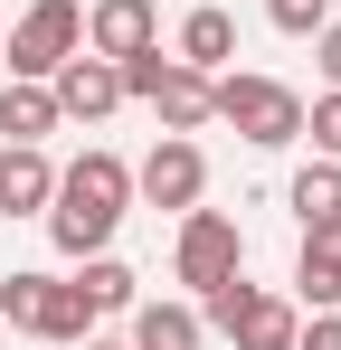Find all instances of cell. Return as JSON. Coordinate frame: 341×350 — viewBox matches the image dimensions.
Masks as SVG:
<instances>
[{
  "label": "cell",
  "instance_id": "obj_1",
  "mask_svg": "<svg viewBox=\"0 0 341 350\" xmlns=\"http://www.w3.org/2000/svg\"><path fill=\"white\" fill-rule=\"evenodd\" d=\"M123 208H133V171L114 161V152H86V161H66L48 189V237H57V256H105L114 228H123Z\"/></svg>",
  "mask_w": 341,
  "mask_h": 350
},
{
  "label": "cell",
  "instance_id": "obj_2",
  "mask_svg": "<svg viewBox=\"0 0 341 350\" xmlns=\"http://www.w3.org/2000/svg\"><path fill=\"white\" fill-rule=\"evenodd\" d=\"M209 123H237L256 152H284V142H303V95H294L284 76L218 66V76H209Z\"/></svg>",
  "mask_w": 341,
  "mask_h": 350
},
{
  "label": "cell",
  "instance_id": "obj_3",
  "mask_svg": "<svg viewBox=\"0 0 341 350\" xmlns=\"http://www.w3.org/2000/svg\"><path fill=\"white\" fill-rule=\"evenodd\" d=\"M199 332H227L237 350H294V332H303V303H294V293L247 284V275H227V284L199 293Z\"/></svg>",
  "mask_w": 341,
  "mask_h": 350
},
{
  "label": "cell",
  "instance_id": "obj_4",
  "mask_svg": "<svg viewBox=\"0 0 341 350\" xmlns=\"http://www.w3.org/2000/svg\"><path fill=\"white\" fill-rule=\"evenodd\" d=\"M114 76H123V95H142V105L162 114V133H199V123H209V76L162 57V38L133 48V57H114Z\"/></svg>",
  "mask_w": 341,
  "mask_h": 350
},
{
  "label": "cell",
  "instance_id": "obj_5",
  "mask_svg": "<svg viewBox=\"0 0 341 350\" xmlns=\"http://www.w3.org/2000/svg\"><path fill=\"white\" fill-rule=\"evenodd\" d=\"M76 48H86V10H76V0H29V10L0 29V57H10V76H38V85H48V76L76 57Z\"/></svg>",
  "mask_w": 341,
  "mask_h": 350
},
{
  "label": "cell",
  "instance_id": "obj_6",
  "mask_svg": "<svg viewBox=\"0 0 341 350\" xmlns=\"http://www.w3.org/2000/svg\"><path fill=\"white\" fill-rule=\"evenodd\" d=\"M170 275H180L190 293H209V284H227V275H247V237H237V218H227V208H180Z\"/></svg>",
  "mask_w": 341,
  "mask_h": 350
},
{
  "label": "cell",
  "instance_id": "obj_7",
  "mask_svg": "<svg viewBox=\"0 0 341 350\" xmlns=\"http://www.w3.org/2000/svg\"><path fill=\"white\" fill-rule=\"evenodd\" d=\"M199 189H209V161H199V142L190 133H162L152 152H142V171H133V199H152V208H199Z\"/></svg>",
  "mask_w": 341,
  "mask_h": 350
},
{
  "label": "cell",
  "instance_id": "obj_8",
  "mask_svg": "<svg viewBox=\"0 0 341 350\" xmlns=\"http://www.w3.org/2000/svg\"><path fill=\"white\" fill-rule=\"evenodd\" d=\"M48 95H57L66 123H105L114 105H123V76H114V57H86V48H76V57L48 76Z\"/></svg>",
  "mask_w": 341,
  "mask_h": 350
},
{
  "label": "cell",
  "instance_id": "obj_9",
  "mask_svg": "<svg viewBox=\"0 0 341 350\" xmlns=\"http://www.w3.org/2000/svg\"><path fill=\"white\" fill-rule=\"evenodd\" d=\"M162 38V10L152 0H95L86 10V57H133Z\"/></svg>",
  "mask_w": 341,
  "mask_h": 350
},
{
  "label": "cell",
  "instance_id": "obj_10",
  "mask_svg": "<svg viewBox=\"0 0 341 350\" xmlns=\"http://www.w3.org/2000/svg\"><path fill=\"white\" fill-rule=\"evenodd\" d=\"M294 303H303V312H341V218H332V228H303V256H294Z\"/></svg>",
  "mask_w": 341,
  "mask_h": 350
},
{
  "label": "cell",
  "instance_id": "obj_11",
  "mask_svg": "<svg viewBox=\"0 0 341 350\" xmlns=\"http://www.w3.org/2000/svg\"><path fill=\"white\" fill-rule=\"evenodd\" d=\"M48 189H57V171L38 142H0V218H38Z\"/></svg>",
  "mask_w": 341,
  "mask_h": 350
},
{
  "label": "cell",
  "instance_id": "obj_12",
  "mask_svg": "<svg viewBox=\"0 0 341 350\" xmlns=\"http://www.w3.org/2000/svg\"><path fill=\"white\" fill-rule=\"evenodd\" d=\"M170 57H180V66H199V76H218V66L237 57V19H227L218 0H199V10L180 19V38H170Z\"/></svg>",
  "mask_w": 341,
  "mask_h": 350
},
{
  "label": "cell",
  "instance_id": "obj_13",
  "mask_svg": "<svg viewBox=\"0 0 341 350\" xmlns=\"http://www.w3.org/2000/svg\"><path fill=\"white\" fill-rule=\"evenodd\" d=\"M57 123L66 114H57V95L38 76H10V85H0V142H48Z\"/></svg>",
  "mask_w": 341,
  "mask_h": 350
},
{
  "label": "cell",
  "instance_id": "obj_14",
  "mask_svg": "<svg viewBox=\"0 0 341 350\" xmlns=\"http://www.w3.org/2000/svg\"><path fill=\"white\" fill-rule=\"evenodd\" d=\"M29 332L57 341V350H76L86 332H95V303H86L76 284H57V275H48V284H38V322H29Z\"/></svg>",
  "mask_w": 341,
  "mask_h": 350
},
{
  "label": "cell",
  "instance_id": "obj_15",
  "mask_svg": "<svg viewBox=\"0 0 341 350\" xmlns=\"http://www.w3.org/2000/svg\"><path fill=\"white\" fill-rule=\"evenodd\" d=\"M133 350H199V303H133Z\"/></svg>",
  "mask_w": 341,
  "mask_h": 350
},
{
  "label": "cell",
  "instance_id": "obj_16",
  "mask_svg": "<svg viewBox=\"0 0 341 350\" xmlns=\"http://www.w3.org/2000/svg\"><path fill=\"white\" fill-rule=\"evenodd\" d=\"M76 293H86L95 312H133V303H142V275H133L123 256H76Z\"/></svg>",
  "mask_w": 341,
  "mask_h": 350
},
{
  "label": "cell",
  "instance_id": "obj_17",
  "mask_svg": "<svg viewBox=\"0 0 341 350\" xmlns=\"http://www.w3.org/2000/svg\"><path fill=\"white\" fill-rule=\"evenodd\" d=\"M284 199H294V218H303V228H332V218H341V161H303Z\"/></svg>",
  "mask_w": 341,
  "mask_h": 350
},
{
  "label": "cell",
  "instance_id": "obj_18",
  "mask_svg": "<svg viewBox=\"0 0 341 350\" xmlns=\"http://www.w3.org/2000/svg\"><path fill=\"white\" fill-rule=\"evenodd\" d=\"M38 284L48 275H0V332H29L38 322Z\"/></svg>",
  "mask_w": 341,
  "mask_h": 350
},
{
  "label": "cell",
  "instance_id": "obj_19",
  "mask_svg": "<svg viewBox=\"0 0 341 350\" xmlns=\"http://www.w3.org/2000/svg\"><path fill=\"white\" fill-rule=\"evenodd\" d=\"M303 133H313V152H323V161H341V85L303 105Z\"/></svg>",
  "mask_w": 341,
  "mask_h": 350
},
{
  "label": "cell",
  "instance_id": "obj_20",
  "mask_svg": "<svg viewBox=\"0 0 341 350\" xmlns=\"http://www.w3.org/2000/svg\"><path fill=\"white\" fill-rule=\"evenodd\" d=\"M266 19H275L284 38H313V29L332 19V0H266Z\"/></svg>",
  "mask_w": 341,
  "mask_h": 350
},
{
  "label": "cell",
  "instance_id": "obj_21",
  "mask_svg": "<svg viewBox=\"0 0 341 350\" xmlns=\"http://www.w3.org/2000/svg\"><path fill=\"white\" fill-rule=\"evenodd\" d=\"M294 350H341V312H313V322L294 332Z\"/></svg>",
  "mask_w": 341,
  "mask_h": 350
},
{
  "label": "cell",
  "instance_id": "obj_22",
  "mask_svg": "<svg viewBox=\"0 0 341 350\" xmlns=\"http://www.w3.org/2000/svg\"><path fill=\"white\" fill-rule=\"evenodd\" d=\"M313 66L341 85V19H323V29H313Z\"/></svg>",
  "mask_w": 341,
  "mask_h": 350
},
{
  "label": "cell",
  "instance_id": "obj_23",
  "mask_svg": "<svg viewBox=\"0 0 341 350\" xmlns=\"http://www.w3.org/2000/svg\"><path fill=\"white\" fill-rule=\"evenodd\" d=\"M76 350H133V341H95V332H86V341H76Z\"/></svg>",
  "mask_w": 341,
  "mask_h": 350
},
{
  "label": "cell",
  "instance_id": "obj_24",
  "mask_svg": "<svg viewBox=\"0 0 341 350\" xmlns=\"http://www.w3.org/2000/svg\"><path fill=\"white\" fill-rule=\"evenodd\" d=\"M0 29H10V19H0Z\"/></svg>",
  "mask_w": 341,
  "mask_h": 350
}]
</instances>
